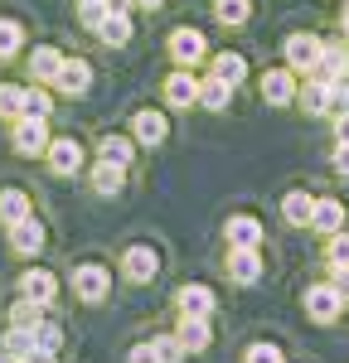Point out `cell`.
I'll use <instances>...</instances> for the list:
<instances>
[{"instance_id": "1", "label": "cell", "mask_w": 349, "mask_h": 363, "mask_svg": "<svg viewBox=\"0 0 349 363\" xmlns=\"http://www.w3.org/2000/svg\"><path fill=\"white\" fill-rule=\"evenodd\" d=\"M49 116H20V121H10V145L20 150V155H44L49 150Z\"/></svg>"}, {"instance_id": "2", "label": "cell", "mask_w": 349, "mask_h": 363, "mask_svg": "<svg viewBox=\"0 0 349 363\" xmlns=\"http://www.w3.org/2000/svg\"><path fill=\"white\" fill-rule=\"evenodd\" d=\"M107 291H112V272H107V267H97V262L73 267V296H78L83 306H102Z\"/></svg>"}, {"instance_id": "3", "label": "cell", "mask_w": 349, "mask_h": 363, "mask_svg": "<svg viewBox=\"0 0 349 363\" xmlns=\"http://www.w3.org/2000/svg\"><path fill=\"white\" fill-rule=\"evenodd\" d=\"M44 165H49V174H58V179H73V174L83 169V140L78 136H54L49 150H44Z\"/></svg>"}, {"instance_id": "4", "label": "cell", "mask_w": 349, "mask_h": 363, "mask_svg": "<svg viewBox=\"0 0 349 363\" xmlns=\"http://www.w3.org/2000/svg\"><path fill=\"white\" fill-rule=\"evenodd\" d=\"M170 58H174V68H194V63H204L209 58V44H204V34L199 29H174L170 34Z\"/></svg>"}, {"instance_id": "5", "label": "cell", "mask_w": 349, "mask_h": 363, "mask_svg": "<svg viewBox=\"0 0 349 363\" xmlns=\"http://www.w3.org/2000/svg\"><path fill=\"white\" fill-rule=\"evenodd\" d=\"M155 272H160V257H155V247L136 242V247L121 252V277H126V281L145 286V281H155Z\"/></svg>"}, {"instance_id": "6", "label": "cell", "mask_w": 349, "mask_h": 363, "mask_svg": "<svg viewBox=\"0 0 349 363\" xmlns=\"http://www.w3.org/2000/svg\"><path fill=\"white\" fill-rule=\"evenodd\" d=\"M165 107H179V112L199 107V78H194V68H174L170 78H165Z\"/></svg>"}, {"instance_id": "7", "label": "cell", "mask_w": 349, "mask_h": 363, "mask_svg": "<svg viewBox=\"0 0 349 363\" xmlns=\"http://www.w3.org/2000/svg\"><path fill=\"white\" fill-rule=\"evenodd\" d=\"M340 306H345V296L335 291V281H325V286H311V291H306V315H311L316 325L340 320Z\"/></svg>"}, {"instance_id": "8", "label": "cell", "mask_w": 349, "mask_h": 363, "mask_svg": "<svg viewBox=\"0 0 349 363\" xmlns=\"http://www.w3.org/2000/svg\"><path fill=\"white\" fill-rule=\"evenodd\" d=\"M20 296L39 301V306H54L58 301V277L49 267H29V272H20Z\"/></svg>"}, {"instance_id": "9", "label": "cell", "mask_w": 349, "mask_h": 363, "mask_svg": "<svg viewBox=\"0 0 349 363\" xmlns=\"http://www.w3.org/2000/svg\"><path fill=\"white\" fill-rule=\"evenodd\" d=\"M131 136H136V145H145V150H155V145H165V136H170V121H165V112H136L131 116Z\"/></svg>"}, {"instance_id": "10", "label": "cell", "mask_w": 349, "mask_h": 363, "mask_svg": "<svg viewBox=\"0 0 349 363\" xmlns=\"http://www.w3.org/2000/svg\"><path fill=\"white\" fill-rule=\"evenodd\" d=\"M10 252H15V257H25V262H34V257L44 252V228H39L34 213H29L25 223L10 228Z\"/></svg>"}, {"instance_id": "11", "label": "cell", "mask_w": 349, "mask_h": 363, "mask_svg": "<svg viewBox=\"0 0 349 363\" xmlns=\"http://www.w3.org/2000/svg\"><path fill=\"white\" fill-rule=\"evenodd\" d=\"M316 58H320L316 34H291L287 39V68L291 73H316Z\"/></svg>"}, {"instance_id": "12", "label": "cell", "mask_w": 349, "mask_h": 363, "mask_svg": "<svg viewBox=\"0 0 349 363\" xmlns=\"http://www.w3.org/2000/svg\"><path fill=\"white\" fill-rule=\"evenodd\" d=\"M87 87H92V68H87L83 58H63V68H58V78H54V92H63V97H83Z\"/></svg>"}, {"instance_id": "13", "label": "cell", "mask_w": 349, "mask_h": 363, "mask_svg": "<svg viewBox=\"0 0 349 363\" xmlns=\"http://www.w3.org/2000/svg\"><path fill=\"white\" fill-rule=\"evenodd\" d=\"M228 281H238V286L262 281V252L257 247H228Z\"/></svg>"}, {"instance_id": "14", "label": "cell", "mask_w": 349, "mask_h": 363, "mask_svg": "<svg viewBox=\"0 0 349 363\" xmlns=\"http://www.w3.org/2000/svg\"><path fill=\"white\" fill-rule=\"evenodd\" d=\"M63 58H68V54L54 49V44H34V49H29V73H34V83H49V87H54Z\"/></svg>"}, {"instance_id": "15", "label": "cell", "mask_w": 349, "mask_h": 363, "mask_svg": "<svg viewBox=\"0 0 349 363\" xmlns=\"http://www.w3.org/2000/svg\"><path fill=\"white\" fill-rule=\"evenodd\" d=\"M174 335H179V344H184L189 354H204V349L214 344V330H209V315H179Z\"/></svg>"}, {"instance_id": "16", "label": "cell", "mask_w": 349, "mask_h": 363, "mask_svg": "<svg viewBox=\"0 0 349 363\" xmlns=\"http://www.w3.org/2000/svg\"><path fill=\"white\" fill-rule=\"evenodd\" d=\"M262 97H267L272 107L296 102V73H291V68H272V73L262 78Z\"/></svg>"}, {"instance_id": "17", "label": "cell", "mask_w": 349, "mask_h": 363, "mask_svg": "<svg viewBox=\"0 0 349 363\" xmlns=\"http://www.w3.org/2000/svg\"><path fill=\"white\" fill-rule=\"evenodd\" d=\"M301 97V107L311 116H325V112H335V87H330V78H311V83L296 92Z\"/></svg>"}, {"instance_id": "18", "label": "cell", "mask_w": 349, "mask_h": 363, "mask_svg": "<svg viewBox=\"0 0 349 363\" xmlns=\"http://www.w3.org/2000/svg\"><path fill=\"white\" fill-rule=\"evenodd\" d=\"M0 349L10 354V363H25L39 354V339H34V330H25V325H10L5 335H0Z\"/></svg>"}, {"instance_id": "19", "label": "cell", "mask_w": 349, "mask_h": 363, "mask_svg": "<svg viewBox=\"0 0 349 363\" xmlns=\"http://www.w3.org/2000/svg\"><path fill=\"white\" fill-rule=\"evenodd\" d=\"M97 39H102L107 49H121V44L131 39V10H107V20L97 25Z\"/></svg>"}, {"instance_id": "20", "label": "cell", "mask_w": 349, "mask_h": 363, "mask_svg": "<svg viewBox=\"0 0 349 363\" xmlns=\"http://www.w3.org/2000/svg\"><path fill=\"white\" fill-rule=\"evenodd\" d=\"M233 97V83L228 78H218V73H209V78H199V107L204 112H223Z\"/></svg>"}, {"instance_id": "21", "label": "cell", "mask_w": 349, "mask_h": 363, "mask_svg": "<svg viewBox=\"0 0 349 363\" xmlns=\"http://www.w3.org/2000/svg\"><path fill=\"white\" fill-rule=\"evenodd\" d=\"M29 213H34V203H29L25 189H0V223H5V228L25 223Z\"/></svg>"}, {"instance_id": "22", "label": "cell", "mask_w": 349, "mask_h": 363, "mask_svg": "<svg viewBox=\"0 0 349 363\" xmlns=\"http://www.w3.org/2000/svg\"><path fill=\"white\" fill-rule=\"evenodd\" d=\"M87 179H92L97 194H116V189L126 184V165H116V160H97V165L87 169Z\"/></svg>"}, {"instance_id": "23", "label": "cell", "mask_w": 349, "mask_h": 363, "mask_svg": "<svg viewBox=\"0 0 349 363\" xmlns=\"http://www.w3.org/2000/svg\"><path fill=\"white\" fill-rule=\"evenodd\" d=\"M174 306H179V315H209L214 310V291L209 286H179Z\"/></svg>"}, {"instance_id": "24", "label": "cell", "mask_w": 349, "mask_h": 363, "mask_svg": "<svg viewBox=\"0 0 349 363\" xmlns=\"http://www.w3.org/2000/svg\"><path fill=\"white\" fill-rule=\"evenodd\" d=\"M282 213H287L291 228H311V213H316V199L306 194V189H291L287 199H282Z\"/></svg>"}, {"instance_id": "25", "label": "cell", "mask_w": 349, "mask_h": 363, "mask_svg": "<svg viewBox=\"0 0 349 363\" xmlns=\"http://www.w3.org/2000/svg\"><path fill=\"white\" fill-rule=\"evenodd\" d=\"M228 247H262V223L248 213L228 218Z\"/></svg>"}, {"instance_id": "26", "label": "cell", "mask_w": 349, "mask_h": 363, "mask_svg": "<svg viewBox=\"0 0 349 363\" xmlns=\"http://www.w3.org/2000/svg\"><path fill=\"white\" fill-rule=\"evenodd\" d=\"M340 223H345V208H340V199H316V213H311V228L316 233H340Z\"/></svg>"}, {"instance_id": "27", "label": "cell", "mask_w": 349, "mask_h": 363, "mask_svg": "<svg viewBox=\"0 0 349 363\" xmlns=\"http://www.w3.org/2000/svg\"><path fill=\"white\" fill-rule=\"evenodd\" d=\"M345 68H349V49H345V44H320L316 78H340Z\"/></svg>"}, {"instance_id": "28", "label": "cell", "mask_w": 349, "mask_h": 363, "mask_svg": "<svg viewBox=\"0 0 349 363\" xmlns=\"http://www.w3.org/2000/svg\"><path fill=\"white\" fill-rule=\"evenodd\" d=\"M102 160H116V165L131 169V160H136V136H102Z\"/></svg>"}, {"instance_id": "29", "label": "cell", "mask_w": 349, "mask_h": 363, "mask_svg": "<svg viewBox=\"0 0 349 363\" xmlns=\"http://www.w3.org/2000/svg\"><path fill=\"white\" fill-rule=\"evenodd\" d=\"M49 315V306H39V301H29V296H20L15 306H10V325H25V330H39V320Z\"/></svg>"}, {"instance_id": "30", "label": "cell", "mask_w": 349, "mask_h": 363, "mask_svg": "<svg viewBox=\"0 0 349 363\" xmlns=\"http://www.w3.org/2000/svg\"><path fill=\"white\" fill-rule=\"evenodd\" d=\"M20 49H25V25L20 20H0V63H10Z\"/></svg>"}, {"instance_id": "31", "label": "cell", "mask_w": 349, "mask_h": 363, "mask_svg": "<svg viewBox=\"0 0 349 363\" xmlns=\"http://www.w3.org/2000/svg\"><path fill=\"white\" fill-rule=\"evenodd\" d=\"M20 116H25V87L0 83V121H20Z\"/></svg>"}, {"instance_id": "32", "label": "cell", "mask_w": 349, "mask_h": 363, "mask_svg": "<svg viewBox=\"0 0 349 363\" xmlns=\"http://www.w3.org/2000/svg\"><path fill=\"white\" fill-rule=\"evenodd\" d=\"M248 15H253V0H214L218 25H248Z\"/></svg>"}, {"instance_id": "33", "label": "cell", "mask_w": 349, "mask_h": 363, "mask_svg": "<svg viewBox=\"0 0 349 363\" xmlns=\"http://www.w3.org/2000/svg\"><path fill=\"white\" fill-rule=\"evenodd\" d=\"M214 73L228 78V83L238 87L243 78H248V58H243V54H214Z\"/></svg>"}, {"instance_id": "34", "label": "cell", "mask_w": 349, "mask_h": 363, "mask_svg": "<svg viewBox=\"0 0 349 363\" xmlns=\"http://www.w3.org/2000/svg\"><path fill=\"white\" fill-rule=\"evenodd\" d=\"M34 339H39V354H58V349H63V325L44 315V320H39V330H34Z\"/></svg>"}, {"instance_id": "35", "label": "cell", "mask_w": 349, "mask_h": 363, "mask_svg": "<svg viewBox=\"0 0 349 363\" xmlns=\"http://www.w3.org/2000/svg\"><path fill=\"white\" fill-rule=\"evenodd\" d=\"M54 112V97H49V83L25 87V116H49Z\"/></svg>"}, {"instance_id": "36", "label": "cell", "mask_w": 349, "mask_h": 363, "mask_svg": "<svg viewBox=\"0 0 349 363\" xmlns=\"http://www.w3.org/2000/svg\"><path fill=\"white\" fill-rule=\"evenodd\" d=\"M150 344H155V359L160 363H184V354H189V349L179 344V335H155Z\"/></svg>"}, {"instance_id": "37", "label": "cell", "mask_w": 349, "mask_h": 363, "mask_svg": "<svg viewBox=\"0 0 349 363\" xmlns=\"http://www.w3.org/2000/svg\"><path fill=\"white\" fill-rule=\"evenodd\" d=\"M78 20H83V29L97 34V25L107 20V0H78Z\"/></svg>"}, {"instance_id": "38", "label": "cell", "mask_w": 349, "mask_h": 363, "mask_svg": "<svg viewBox=\"0 0 349 363\" xmlns=\"http://www.w3.org/2000/svg\"><path fill=\"white\" fill-rule=\"evenodd\" d=\"M330 262H335V267H349V233H330Z\"/></svg>"}, {"instance_id": "39", "label": "cell", "mask_w": 349, "mask_h": 363, "mask_svg": "<svg viewBox=\"0 0 349 363\" xmlns=\"http://www.w3.org/2000/svg\"><path fill=\"white\" fill-rule=\"evenodd\" d=\"M248 363H282V349L277 344H253L248 349Z\"/></svg>"}, {"instance_id": "40", "label": "cell", "mask_w": 349, "mask_h": 363, "mask_svg": "<svg viewBox=\"0 0 349 363\" xmlns=\"http://www.w3.org/2000/svg\"><path fill=\"white\" fill-rule=\"evenodd\" d=\"M126 363H160V359H155V344H150V339H145V344H131Z\"/></svg>"}, {"instance_id": "41", "label": "cell", "mask_w": 349, "mask_h": 363, "mask_svg": "<svg viewBox=\"0 0 349 363\" xmlns=\"http://www.w3.org/2000/svg\"><path fill=\"white\" fill-rule=\"evenodd\" d=\"M330 87H335V107H345V112H349V68L340 73V78H330Z\"/></svg>"}, {"instance_id": "42", "label": "cell", "mask_w": 349, "mask_h": 363, "mask_svg": "<svg viewBox=\"0 0 349 363\" xmlns=\"http://www.w3.org/2000/svg\"><path fill=\"white\" fill-rule=\"evenodd\" d=\"M330 281H335V291L349 301V267H335V277H330Z\"/></svg>"}, {"instance_id": "43", "label": "cell", "mask_w": 349, "mask_h": 363, "mask_svg": "<svg viewBox=\"0 0 349 363\" xmlns=\"http://www.w3.org/2000/svg\"><path fill=\"white\" fill-rule=\"evenodd\" d=\"M335 140L349 145V112H340V121H335Z\"/></svg>"}, {"instance_id": "44", "label": "cell", "mask_w": 349, "mask_h": 363, "mask_svg": "<svg viewBox=\"0 0 349 363\" xmlns=\"http://www.w3.org/2000/svg\"><path fill=\"white\" fill-rule=\"evenodd\" d=\"M335 169H340V174H349V145H340V150H335Z\"/></svg>"}, {"instance_id": "45", "label": "cell", "mask_w": 349, "mask_h": 363, "mask_svg": "<svg viewBox=\"0 0 349 363\" xmlns=\"http://www.w3.org/2000/svg\"><path fill=\"white\" fill-rule=\"evenodd\" d=\"M136 0H107V10H131Z\"/></svg>"}, {"instance_id": "46", "label": "cell", "mask_w": 349, "mask_h": 363, "mask_svg": "<svg viewBox=\"0 0 349 363\" xmlns=\"http://www.w3.org/2000/svg\"><path fill=\"white\" fill-rule=\"evenodd\" d=\"M58 354H34V359H25V363H54Z\"/></svg>"}, {"instance_id": "47", "label": "cell", "mask_w": 349, "mask_h": 363, "mask_svg": "<svg viewBox=\"0 0 349 363\" xmlns=\"http://www.w3.org/2000/svg\"><path fill=\"white\" fill-rule=\"evenodd\" d=\"M136 5H145V10H160V5H165V0H136Z\"/></svg>"}, {"instance_id": "48", "label": "cell", "mask_w": 349, "mask_h": 363, "mask_svg": "<svg viewBox=\"0 0 349 363\" xmlns=\"http://www.w3.org/2000/svg\"><path fill=\"white\" fill-rule=\"evenodd\" d=\"M0 363H10V354H5V349H0Z\"/></svg>"}, {"instance_id": "49", "label": "cell", "mask_w": 349, "mask_h": 363, "mask_svg": "<svg viewBox=\"0 0 349 363\" xmlns=\"http://www.w3.org/2000/svg\"><path fill=\"white\" fill-rule=\"evenodd\" d=\"M345 34H349V10H345Z\"/></svg>"}]
</instances>
